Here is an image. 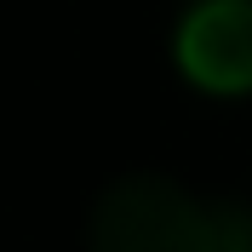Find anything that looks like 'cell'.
Masks as SVG:
<instances>
[{"label": "cell", "instance_id": "obj_1", "mask_svg": "<svg viewBox=\"0 0 252 252\" xmlns=\"http://www.w3.org/2000/svg\"><path fill=\"white\" fill-rule=\"evenodd\" d=\"M252 212L235 201H201L160 172H126L97 195L86 252H247Z\"/></svg>", "mask_w": 252, "mask_h": 252}, {"label": "cell", "instance_id": "obj_2", "mask_svg": "<svg viewBox=\"0 0 252 252\" xmlns=\"http://www.w3.org/2000/svg\"><path fill=\"white\" fill-rule=\"evenodd\" d=\"M178 69L201 92H252V0H195L178 23Z\"/></svg>", "mask_w": 252, "mask_h": 252}, {"label": "cell", "instance_id": "obj_3", "mask_svg": "<svg viewBox=\"0 0 252 252\" xmlns=\"http://www.w3.org/2000/svg\"><path fill=\"white\" fill-rule=\"evenodd\" d=\"M247 252H252V247H247Z\"/></svg>", "mask_w": 252, "mask_h": 252}]
</instances>
